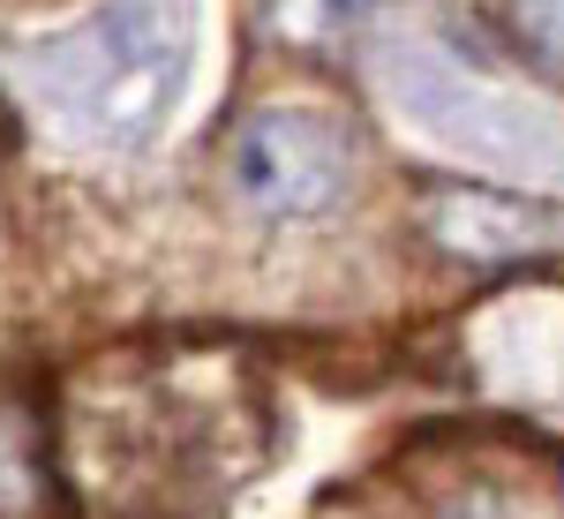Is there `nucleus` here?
I'll return each instance as SVG.
<instances>
[{
  "instance_id": "obj_1",
  "label": "nucleus",
  "mask_w": 564,
  "mask_h": 519,
  "mask_svg": "<svg viewBox=\"0 0 564 519\" xmlns=\"http://www.w3.org/2000/svg\"><path fill=\"white\" fill-rule=\"evenodd\" d=\"M196 8L188 0H106L76 39L53 45L45 90L98 143H143L188 90Z\"/></svg>"
},
{
  "instance_id": "obj_2",
  "label": "nucleus",
  "mask_w": 564,
  "mask_h": 519,
  "mask_svg": "<svg viewBox=\"0 0 564 519\" xmlns=\"http://www.w3.org/2000/svg\"><path fill=\"white\" fill-rule=\"evenodd\" d=\"M361 143L332 106H263L226 143V181L257 218H316L347 196Z\"/></svg>"
},
{
  "instance_id": "obj_3",
  "label": "nucleus",
  "mask_w": 564,
  "mask_h": 519,
  "mask_svg": "<svg viewBox=\"0 0 564 519\" xmlns=\"http://www.w3.org/2000/svg\"><path fill=\"white\" fill-rule=\"evenodd\" d=\"M422 226L436 234V249L452 257H481V263H512L534 249H557L564 212L557 204H520L497 188H436L422 204Z\"/></svg>"
},
{
  "instance_id": "obj_4",
  "label": "nucleus",
  "mask_w": 564,
  "mask_h": 519,
  "mask_svg": "<svg viewBox=\"0 0 564 519\" xmlns=\"http://www.w3.org/2000/svg\"><path fill=\"white\" fill-rule=\"evenodd\" d=\"M377 8L384 0H271V23L294 45H347Z\"/></svg>"
},
{
  "instance_id": "obj_5",
  "label": "nucleus",
  "mask_w": 564,
  "mask_h": 519,
  "mask_svg": "<svg viewBox=\"0 0 564 519\" xmlns=\"http://www.w3.org/2000/svg\"><path fill=\"white\" fill-rule=\"evenodd\" d=\"M512 15H520V31H527L534 53L564 61V0H512Z\"/></svg>"
},
{
  "instance_id": "obj_6",
  "label": "nucleus",
  "mask_w": 564,
  "mask_h": 519,
  "mask_svg": "<svg viewBox=\"0 0 564 519\" xmlns=\"http://www.w3.org/2000/svg\"><path fill=\"white\" fill-rule=\"evenodd\" d=\"M459 519H497V505H467V512H459Z\"/></svg>"
}]
</instances>
